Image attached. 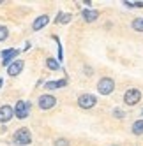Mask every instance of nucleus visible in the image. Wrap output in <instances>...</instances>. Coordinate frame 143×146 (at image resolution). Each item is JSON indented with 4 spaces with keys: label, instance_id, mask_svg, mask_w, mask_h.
Returning <instances> with one entry per match:
<instances>
[{
    "label": "nucleus",
    "instance_id": "f257e3e1",
    "mask_svg": "<svg viewBox=\"0 0 143 146\" xmlns=\"http://www.w3.org/2000/svg\"><path fill=\"white\" fill-rule=\"evenodd\" d=\"M13 143L18 144V146H27V144L32 143V134H30V130L27 127L18 129L14 132V135H13Z\"/></svg>",
    "mask_w": 143,
    "mask_h": 146
},
{
    "label": "nucleus",
    "instance_id": "dca6fc26",
    "mask_svg": "<svg viewBox=\"0 0 143 146\" xmlns=\"http://www.w3.org/2000/svg\"><path fill=\"white\" fill-rule=\"evenodd\" d=\"M71 21V14H62L60 13L58 18H57V23H69Z\"/></svg>",
    "mask_w": 143,
    "mask_h": 146
},
{
    "label": "nucleus",
    "instance_id": "0eeeda50",
    "mask_svg": "<svg viewBox=\"0 0 143 146\" xmlns=\"http://www.w3.org/2000/svg\"><path fill=\"white\" fill-rule=\"evenodd\" d=\"M18 55H19L18 49H13V48H11V49H4V51H2V58H4V60H2V65H4V67H9V65L14 62V58H16Z\"/></svg>",
    "mask_w": 143,
    "mask_h": 146
},
{
    "label": "nucleus",
    "instance_id": "5701e85b",
    "mask_svg": "<svg viewBox=\"0 0 143 146\" xmlns=\"http://www.w3.org/2000/svg\"><path fill=\"white\" fill-rule=\"evenodd\" d=\"M111 146H118V144H111Z\"/></svg>",
    "mask_w": 143,
    "mask_h": 146
},
{
    "label": "nucleus",
    "instance_id": "6e6552de",
    "mask_svg": "<svg viewBox=\"0 0 143 146\" xmlns=\"http://www.w3.org/2000/svg\"><path fill=\"white\" fill-rule=\"evenodd\" d=\"M14 116V109L11 106H0V123H7L9 120H11Z\"/></svg>",
    "mask_w": 143,
    "mask_h": 146
},
{
    "label": "nucleus",
    "instance_id": "6ab92c4d",
    "mask_svg": "<svg viewBox=\"0 0 143 146\" xmlns=\"http://www.w3.org/2000/svg\"><path fill=\"white\" fill-rule=\"evenodd\" d=\"M113 114H115V118H124V116H126L122 109H115V111H113Z\"/></svg>",
    "mask_w": 143,
    "mask_h": 146
},
{
    "label": "nucleus",
    "instance_id": "a211bd4d",
    "mask_svg": "<svg viewBox=\"0 0 143 146\" xmlns=\"http://www.w3.org/2000/svg\"><path fill=\"white\" fill-rule=\"evenodd\" d=\"M55 146H69L67 139H55Z\"/></svg>",
    "mask_w": 143,
    "mask_h": 146
},
{
    "label": "nucleus",
    "instance_id": "20e7f679",
    "mask_svg": "<svg viewBox=\"0 0 143 146\" xmlns=\"http://www.w3.org/2000/svg\"><path fill=\"white\" fill-rule=\"evenodd\" d=\"M140 100H141V92L138 88H129L124 93V102L127 104V106H136Z\"/></svg>",
    "mask_w": 143,
    "mask_h": 146
},
{
    "label": "nucleus",
    "instance_id": "423d86ee",
    "mask_svg": "<svg viewBox=\"0 0 143 146\" xmlns=\"http://www.w3.org/2000/svg\"><path fill=\"white\" fill-rule=\"evenodd\" d=\"M37 104H39L41 109L48 111V109H51L55 104H57V99H55L53 95H48V93H44V95H41V97L37 99Z\"/></svg>",
    "mask_w": 143,
    "mask_h": 146
},
{
    "label": "nucleus",
    "instance_id": "7ed1b4c3",
    "mask_svg": "<svg viewBox=\"0 0 143 146\" xmlns=\"http://www.w3.org/2000/svg\"><path fill=\"white\" fill-rule=\"evenodd\" d=\"M113 90H115V81L111 79V78L99 79V83H97V92L101 93V95H110Z\"/></svg>",
    "mask_w": 143,
    "mask_h": 146
},
{
    "label": "nucleus",
    "instance_id": "f03ea898",
    "mask_svg": "<svg viewBox=\"0 0 143 146\" xmlns=\"http://www.w3.org/2000/svg\"><path fill=\"white\" fill-rule=\"evenodd\" d=\"M30 108H32V104L27 102V100H19V102H16V106H14V116H16V118H19V120L28 118V114H30Z\"/></svg>",
    "mask_w": 143,
    "mask_h": 146
},
{
    "label": "nucleus",
    "instance_id": "4be33fe9",
    "mask_svg": "<svg viewBox=\"0 0 143 146\" xmlns=\"http://www.w3.org/2000/svg\"><path fill=\"white\" fill-rule=\"evenodd\" d=\"M2 83H4V81H2V79H0V88H2Z\"/></svg>",
    "mask_w": 143,
    "mask_h": 146
},
{
    "label": "nucleus",
    "instance_id": "ddd939ff",
    "mask_svg": "<svg viewBox=\"0 0 143 146\" xmlns=\"http://www.w3.org/2000/svg\"><path fill=\"white\" fill-rule=\"evenodd\" d=\"M132 134H136V135H141L143 134V120H136L134 123H132Z\"/></svg>",
    "mask_w": 143,
    "mask_h": 146
},
{
    "label": "nucleus",
    "instance_id": "f8f14e48",
    "mask_svg": "<svg viewBox=\"0 0 143 146\" xmlns=\"http://www.w3.org/2000/svg\"><path fill=\"white\" fill-rule=\"evenodd\" d=\"M67 85V79H58V81H46L44 88L46 90H57V88H64Z\"/></svg>",
    "mask_w": 143,
    "mask_h": 146
},
{
    "label": "nucleus",
    "instance_id": "1a4fd4ad",
    "mask_svg": "<svg viewBox=\"0 0 143 146\" xmlns=\"http://www.w3.org/2000/svg\"><path fill=\"white\" fill-rule=\"evenodd\" d=\"M23 65H25V62H23V60H14L13 64L7 67V74H9V76H13V78L18 76L19 72L23 70Z\"/></svg>",
    "mask_w": 143,
    "mask_h": 146
},
{
    "label": "nucleus",
    "instance_id": "9d476101",
    "mask_svg": "<svg viewBox=\"0 0 143 146\" xmlns=\"http://www.w3.org/2000/svg\"><path fill=\"white\" fill-rule=\"evenodd\" d=\"M48 23H49V18H48L46 14H43V16L35 18V19H34V23H32V28H34V32H39V30H41V28H44Z\"/></svg>",
    "mask_w": 143,
    "mask_h": 146
},
{
    "label": "nucleus",
    "instance_id": "9b49d317",
    "mask_svg": "<svg viewBox=\"0 0 143 146\" xmlns=\"http://www.w3.org/2000/svg\"><path fill=\"white\" fill-rule=\"evenodd\" d=\"M81 16H83V19L87 23H92V21H96V19L99 18V13L96 11V9H85V11L81 13Z\"/></svg>",
    "mask_w": 143,
    "mask_h": 146
},
{
    "label": "nucleus",
    "instance_id": "2eb2a0df",
    "mask_svg": "<svg viewBox=\"0 0 143 146\" xmlns=\"http://www.w3.org/2000/svg\"><path fill=\"white\" fill-rule=\"evenodd\" d=\"M46 65H48V69H51V70H58V62L55 60V58H48L46 60Z\"/></svg>",
    "mask_w": 143,
    "mask_h": 146
},
{
    "label": "nucleus",
    "instance_id": "39448f33",
    "mask_svg": "<svg viewBox=\"0 0 143 146\" xmlns=\"http://www.w3.org/2000/svg\"><path fill=\"white\" fill-rule=\"evenodd\" d=\"M96 104H97V99H96V95H92V93H83V95L78 97V106L81 109H90V108H94Z\"/></svg>",
    "mask_w": 143,
    "mask_h": 146
},
{
    "label": "nucleus",
    "instance_id": "4468645a",
    "mask_svg": "<svg viewBox=\"0 0 143 146\" xmlns=\"http://www.w3.org/2000/svg\"><path fill=\"white\" fill-rule=\"evenodd\" d=\"M132 28H134L136 32H143V18H136L134 21H132Z\"/></svg>",
    "mask_w": 143,
    "mask_h": 146
},
{
    "label": "nucleus",
    "instance_id": "b1692460",
    "mask_svg": "<svg viewBox=\"0 0 143 146\" xmlns=\"http://www.w3.org/2000/svg\"><path fill=\"white\" fill-rule=\"evenodd\" d=\"M0 4H4V2H2V0H0Z\"/></svg>",
    "mask_w": 143,
    "mask_h": 146
},
{
    "label": "nucleus",
    "instance_id": "f3484780",
    "mask_svg": "<svg viewBox=\"0 0 143 146\" xmlns=\"http://www.w3.org/2000/svg\"><path fill=\"white\" fill-rule=\"evenodd\" d=\"M7 37H9V30H7V27L0 25V40H5Z\"/></svg>",
    "mask_w": 143,
    "mask_h": 146
},
{
    "label": "nucleus",
    "instance_id": "aec40b11",
    "mask_svg": "<svg viewBox=\"0 0 143 146\" xmlns=\"http://www.w3.org/2000/svg\"><path fill=\"white\" fill-rule=\"evenodd\" d=\"M85 72H87V76H92V69L90 67H85Z\"/></svg>",
    "mask_w": 143,
    "mask_h": 146
},
{
    "label": "nucleus",
    "instance_id": "412c9836",
    "mask_svg": "<svg viewBox=\"0 0 143 146\" xmlns=\"http://www.w3.org/2000/svg\"><path fill=\"white\" fill-rule=\"evenodd\" d=\"M134 7H143V2H134Z\"/></svg>",
    "mask_w": 143,
    "mask_h": 146
}]
</instances>
